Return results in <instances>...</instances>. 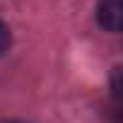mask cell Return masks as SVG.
I'll use <instances>...</instances> for the list:
<instances>
[{
	"label": "cell",
	"instance_id": "cell-1",
	"mask_svg": "<svg viewBox=\"0 0 123 123\" xmlns=\"http://www.w3.org/2000/svg\"><path fill=\"white\" fill-rule=\"evenodd\" d=\"M97 19L104 29L109 31H121V22H123V5L121 0H101L99 10H97Z\"/></svg>",
	"mask_w": 123,
	"mask_h": 123
},
{
	"label": "cell",
	"instance_id": "cell-2",
	"mask_svg": "<svg viewBox=\"0 0 123 123\" xmlns=\"http://www.w3.org/2000/svg\"><path fill=\"white\" fill-rule=\"evenodd\" d=\"M7 46H10V29H7V24L3 19H0V55L7 51Z\"/></svg>",
	"mask_w": 123,
	"mask_h": 123
},
{
	"label": "cell",
	"instance_id": "cell-3",
	"mask_svg": "<svg viewBox=\"0 0 123 123\" xmlns=\"http://www.w3.org/2000/svg\"><path fill=\"white\" fill-rule=\"evenodd\" d=\"M10 123H17V121H10Z\"/></svg>",
	"mask_w": 123,
	"mask_h": 123
}]
</instances>
